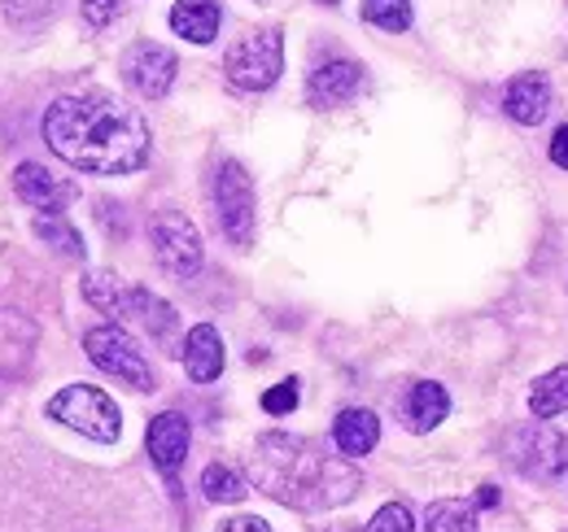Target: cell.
<instances>
[{"instance_id":"1","label":"cell","mask_w":568,"mask_h":532,"mask_svg":"<svg viewBox=\"0 0 568 532\" xmlns=\"http://www.w3.org/2000/svg\"><path fill=\"white\" fill-rule=\"evenodd\" d=\"M44 144L74 171L88 175H132L149 157L144 119L110 92L62 96L44 114Z\"/></svg>"},{"instance_id":"23","label":"cell","mask_w":568,"mask_h":532,"mask_svg":"<svg viewBox=\"0 0 568 532\" xmlns=\"http://www.w3.org/2000/svg\"><path fill=\"white\" fill-rule=\"evenodd\" d=\"M363 22L381 31H407L412 27V0H363Z\"/></svg>"},{"instance_id":"15","label":"cell","mask_w":568,"mask_h":532,"mask_svg":"<svg viewBox=\"0 0 568 532\" xmlns=\"http://www.w3.org/2000/svg\"><path fill=\"white\" fill-rule=\"evenodd\" d=\"M184 371L197 385H211L223 376V340L211 324H197L193 332L184 336Z\"/></svg>"},{"instance_id":"26","label":"cell","mask_w":568,"mask_h":532,"mask_svg":"<svg viewBox=\"0 0 568 532\" xmlns=\"http://www.w3.org/2000/svg\"><path fill=\"white\" fill-rule=\"evenodd\" d=\"M119 13H123V0H83V22H88L92 31L110 27Z\"/></svg>"},{"instance_id":"29","label":"cell","mask_w":568,"mask_h":532,"mask_svg":"<svg viewBox=\"0 0 568 532\" xmlns=\"http://www.w3.org/2000/svg\"><path fill=\"white\" fill-rule=\"evenodd\" d=\"M551 162H556V166H565V171H568V123H565V127H560L556 135H551Z\"/></svg>"},{"instance_id":"4","label":"cell","mask_w":568,"mask_h":532,"mask_svg":"<svg viewBox=\"0 0 568 532\" xmlns=\"http://www.w3.org/2000/svg\"><path fill=\"white\" fill-rule=\"evenodd\" d=\"M281 70H284V40L276 27H263V31L241 35V40L227 49V58H223L227 83L241 88V92H263V88H272V83L281 79Z\"/></svg>"},{"instance_id":"10","label":"cell","mask_w":568,"mask_h":532,"mask_svg":"<svg viewBox=\"0 0 568 532\" xmlns=\"http://www.w3.org/2000/svg\"><path fill=\"white\" fill-rule=\"evenodd\" d=\"M189 441H193V428H189V419H184L180 410L158 415V419L149 423V432H144L149 459H153V467H158L162 475H175V471L184 467V459H189Z\"/></svg>"},{"instance_id":"8","label":"cell","mask_w":568,"mask_h":532,"mask_svg":"<svg viewBox=\"0 0 568 532\" xmlns=\"http://www.w3.org/2000/svg\"><path fill=\"white\" fill-rule=\"evenodd\" d=\"M511 463L520 467L525 475H534V480H551L568 467V437L547 419L529 423L511 441Z\"/></svg>"},{"instance_id":"5","label":"cell","mask_w":568,"mask_h":532,"mask_svg":"<svg viewBox=\"0 0 568 532\" xmlns=\"http://www.w3.org/2000/svg\"><path fill=\"white\" fill-rule=\"evenodd\" d=\"M214 218H219V232L236 249L254 245L258 201H254V180L245 175L241 162H219V171H214Z\"/></svg>"},{"instance_id":"27","label":"cell","mask_w":568,"mask_h":532,"mask_svg":"<svg viewBox=\"0 0 568 532\" xmlns=\"http://www.w3.org/2000/svg\"><path fill=\"white\" fill-rule=\"evenodd\" d=\"M293 406H297V380H284V385L263 393V410L267 415H288Z\"/></svg>"},{"instance_id":"14","label":"cell","mask_w":568,"mask_h":532,"mask_svg":"<svg viewBox=\"0 0 568 532\" xmlns=\"http://www.w3.org/2000/svg\"><path fill=\"white\" fill-rule=\"evenodd\" d=\"M114 315L119 319H136L153 340H171V332H175V310L162 297H153L149 288H128Z\"/></svg>"},{"instance_id":"22","label":"cell","mask_w":568,"mask_h":532,"mask_svg":"<svg viewBox=\"0 0 568 532\" xmlns=\"http://www.w3.org/2000/svg\"><path fill=\"white\" fill-rule=\"evenodd\" d=\"M202 493H206L211 502H241L250 489H245V480H241L232 467L211 463L206 471H202Z\"/></svg>"},{"instance_id":"31","label":"cell","mask_w":568,"mask_h":532,"mask_svg":"<svg viewBox=\"0 0 568 532\" xmlns=\"http://www.w3.org/2000/svg\"><path fill=\"white\" fill-rule=\"evenodd\" d=\"M320 4H337V0H320Z\"/></svg>"},{"instance_id":"25","label":"cell","mask_w":568,"mask_h":532,"mask_svg":"<svg viewBox=\"0 0 568 532\" xmlns=\"http://www.w3.org/2000/svg\"><path fill=\"white\" fill-rule=\"evenodd\" d=\"M367 532H416V520H412V511L403 502H389V507H381L372 515Z\"/></svg>"},{"instance_id":"9","label":"cell","mask_w":568,"mask_h":532,"mask_svg":"<svg viewBox=\"0 0 568 532\" xmlns=\"http://www.w3.org/2000/svg\"><path fill=\"white\" fill-rule=\"evenodd\" d=\"M175 53L171 49H162V44H153V40H141V44H132L128 49V58H123V79L149 96V101H162L166 92H171V83H175Z\"/></svg>"},{"instance_id":"28","label":"cell","mask_w":568,"mask_h":532,"mask_svg":"<svg viewBox=\"0 0 568 532\" xmlns=\"http://www.w3.org/2000/svg\"><path fill=\"white\" fill-rule=\"evenodd\" d=\"M219 532H272V524L258 520V515H236V520H223Z\"/></svg>"},{"instance_id":"18","label":"cell","mask_w":568,"mask_h":532,"mask_svg":"<svg viewBox=\"0 0 568 532\" xmlns=\"http://www.w3.org/2000/svg\"><path fill=\"white\" fill-rule=\"evenodd\" d=\"M219 22H223V13L214 0H175V9H171V31L193 44H211L219 35Z\"/></svg>"},{"instance_id":"16","label":"cell","mask_w":568,"mask_h":532,"mask_svg":"<svg viewBox=\"0 0 568 532\" xmlns=\"http://www.w3.org/2000/svg\"><path fill=\"white\" fill-rule=\"evenodd\" d=\"M333 441H337V450L346 454V459H363V454H372L376 450V441H381V419L372 415V410H342L337 415V423H333Z\"/></svg>"},{"instance_id":"11","label":"cell","mask_w":568,"mask_h":532,"mask_svg":"<svg viewBox=\"0 0 568 532\" xmlns=\"http://www.w3.org/2000/svg\"><path fill=\"white\" fill-rule=\"evenodd\" d=\"M358 92H363V66L351 62V58L324 62V66L311 74V83H306V101H311L315 110L346 105V101H355Z\"/></svg>"},{"instance_id":"12","label":"cell","mask_w":568,"mask_h":532,"mask_svg":"<svg viewBox=\"0 0 568 532\" xmlns=\"http://www.w3.org/2000/svg\"><path fill=\"white\" fill-rule=\"evenodd\" d=\"M13 188H18V197L27 201L31 209H67L79 197V188H74L71 180H62V175H53V171H44L36 162L13 171Z\"/></svg>"},{"instance_id":"13","label":"cell","mask_w":568,"mask_h":532,"mask_svg":"<svg viewBox=\"0 0 568 532\" xmlns=\"http://www.w3.org/2000/svg\"><path fill=\"white\" fill-rule=\"evenodd\" d=\"M503 110H507V119H516L525 127L542 123L547 110H551V83H547V74H538V70L516 74L507 83V92H503Z\"/></svg>"},{"instance_id":"3","label":"cell","mask_w":568,"mask_h":532,"mask_svg":"<svg viewBox=\"0 0 568 532\" xmlns=\"http://www.w3.org/2000/svg\"><path fill=\"white\" fill-rule=\"evenodd\" d=\"M49 419L67 423L71 432H83L88 441H101V446H114L123 437V415L119 406L105 398L101 389L92 385H71L62 389L58 398L49 401Z\"/></svg>"},{"instance_id":"21","label":"cell","mask_w":568,"mask_h":532,"mask_svg":"<svg viewBox=\"0 0 568 532\" xmlns=\"http://www.w3.org/2000/svg\"><path fill=\"white\" fill-rule=\"evenodd\" d=\"M36 236L49 241V245H53L58 254H67V258H83V236L67 223L62 209H40V214H36Z\"/></svg>"},{"instance_id":"30","label":"cell","mask_w":568,"mask_h":532,"mask_svg":"<svg viewBox=\"0 0 568 532\" xmlns=\"http://www.w3.org/2000/svg\"><path fill=\"white\" fill-rule=\"evenodd\" d=\"M498 502V489L495 484H486V489H481V507H495Z\"/></svg>"},{"instance_id":"19","label":"cell","mask_w":568,"mask_h":532,"mask_svg":"<svg viewBox=\"0 0 568 532\" xmlns=\"http://www.w3.org/2000/svg\"><path fill=\"white\" fill-rule=\"evenodd\" d=\"M425 532H477V502H468V498L428 502Z\"/></svg>"},{"instance_id":"20","label":"cell","mask_w":568,"mask_h":532,"mask_svg":"<svg viewBox=\"0 0 568 532\" xmlns=\"http://www.w3.org/2000/svg\"><path fill=\"white\" fill-rule=\"evenodd\" d=\"M529 410H534L538 419H556V415H565L568 410V367L547 371V376L534 385V393H529Z\"/></svg>"},{"instance_id":"2","label":"cell","mask_w":568,"mask_h":532,"mask_svg":"<svg viewBox=\"0 0 568 532\" xmlns=\"http://www.w3.org/2000/svg\"><path fill=\"white\" fill-rule=\"evenodd\" d=\"M250 480L293 511H328L358 493V471L306 437L267 432L250 454Z\"/></svg>"},{"instance_id":"24","label":"cell","mask_w":568,"mask_h":532,"mask_svg":"<svg viewBox=\"0 0 568 532\" xmlns=\"http://www.w3.org/2000/svg\"><path fill=\"white\" fill-rule=\"evenodd\" d=\"M62 9V0H4V13L13 27H40Z\"/></svg>"},{"instance_id":"17","label":"cell","mask_w":568,"mask_h":532,"mask_svg":"<svg viewBox=\"0 0 568 532\" xmlns=\"http://www.w3.org/2000/svg\"><path fill=\"white\" fill-rule=\"evenodd\" d=\"M450 415V393L437 385V380H420L407 401H403V423L412 428V432H433L442 419Z\"/></svg>"},{"instance_id":"6","label":"cell","mask_w":568,"mask_h":532,"mask_svg":"<svg viewBox=\"0 0 568 532\" xmlns=\"http://www.w3.org/2000/svg\"><path fill=\"white\" fill-rule=\"evenodd\" d=\"M149 241H153V258L162 263V270H171L175 279H193L202 270V263H206L202 232L180 209H158L153 223H149Z\"/></svg>"},{"instance_id":"7","label":"cell","mask_w":568,"mask_h":532,"mask_svg":"<svg viewBox=\"0 0 568 532\" xmlns=\"http://www.w3.org/2000/svg\"><path fill=\"white\" fill-rule=\"evenodd\" d=\"M83 349H88V358H92L105 376H119V380H128V385L141 389V393L153 389V367H149L144 349L136 345V336L128 332V328H119V324L92 328V332L83 336Z\"/></svg>"}]
</instances>
